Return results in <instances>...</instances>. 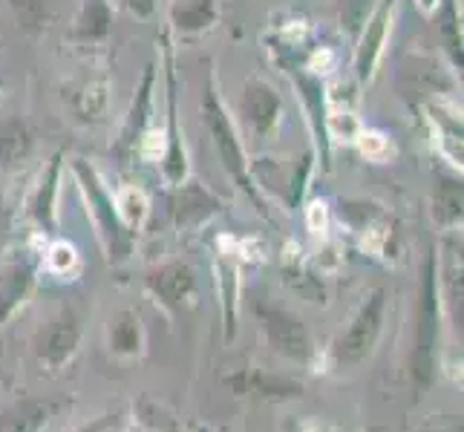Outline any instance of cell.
<instances>
[{"label": "cell", "instance_id": "cell-1", "mask_svg": "<svg viewBox=\"0 0 464 432\" xmlns=\"http://www.w3.org/2000/svg\"><path fill=\"white\" fill-rule=\"evenodd\" d=\"M202 121L208 127V133H211V141L217 148V156L226 173L231 179L246 190L248 199L257 205V211L263 216H268V207H266V199L260 197V190L254 187V179H251V165H248V156H246V148L243 141L237 136V127L228 116L226 104L219 99V90H217V82L214 75L205 78V90H202Z\"/></svg>", "mask_w": 464, "mask_h": 432}, {"label": "cell", "instance_id": "cell-2", "mask_svg": "<svg viewBox=\"0 0 464 432\" xmlns=\"http://www.w3.org/2000/svg\"><path fill=\"white\" fill-rule=\"evenodd\" d=\"M72 176H75L78 187H82L87 211L95 219L102 245L107 251V260L110 263L127 260V257H130V251H133V231L124 226V219L119 214V205H116V197L107 190L102 173L95 170L87 158H72Z\"/></svg>", "mask_w": 464, "mask_h": 432}, {"label": "cell", "instance_id": "cell-3", "mask_svg": "<svg viewBox=\"0 0 464 432\" xmlns=\"http://www.w3.org/2000/svg\"><path fill=\"white\" fill-rule=\"evenodd\" d=\"M439 265L436 254H427L421 268V294L415 312V351H412V378L419 389H427L436 378V341H439Z\"/></svg>", "mask_w": 464, "mask_h": 432}, {"label": "cell", "instance_id": "cell-4", "mask_svg": "<svg viewBox=\"0 0 464 432\" xmlns=\"http://www.w3.org/2000/svg\"><path fill=\"white\" fill-rule=\"evenodd\" d=\"M383 309H387V292L375 288L366 294V300L358 306L355 317H352L349 329L334 343V363L338 366H358L372 355V349L381 338L383 329Z\"/></svg>", "mask_w": 464, "mask_h": 432}, {"label": "cell", "instance_id": "cell-5", "mask_svg": "<svg viewBox=\"0 0 464 432\" xmlns=\"http://www.w3.org/2000/svg\"><path fill=\"white\" fill-rule=\"evenodd\" d=\"M257 320L266 331V341L268 346L277 351V355L297 360V363H306L312 358V334L306 329L300 317H295L292 312L277 309V306H268V302H257Z\"/></svg>", "mask_w": 464, "mask_h": 432}, {"label": "cell", "instance_id": "cell-6", "mask_svg": "<svg viewBox=\"0 0 464 432\" xmlns=\"http://www.w3.org/2000/svg\"><path fill=\"white\" fill-rule=\"evenodd\" d=\"M162 41H165V99H168V144L162 156V173L168 185H182L188 179V153L179 130V107H176V67H173L170 38L162 35Z\"/></svg>", "mask_w": 464, "mask_h": 432}, {"label": "cell", "instance_id": "cell-7", "mask_svg": "<svg viewBox=\"0 0 464 432\" xmlns=\"http://www.w3.org/2000/svg\"><path fill=\"white\" fill-rule=\"evenodd\" d=\"M239 113L254 139H268L277 130L283 116V101L277 90L263 78H248L239 92Z\"/></svg>", "mask_w": 464, "mask_h": 432}, {"label": "cell", "instance_id": "cell-8", "mask_svg": "<svg viewBox=\"0 0 464 432\" xmlns=\"http://www.w3.org/2000/svg\"><path fill=\"white\" fill-rule=\"evenodd\" d=\"M292 75V82L303 99V107L309 113V124H312V133L317 141V150H320V162L329 168L332 162V141H329V99H326V87H324V78L303 70V67H285Z\"/></svg>", "mask_w": 464, "mask_h": 432}, {"label": "cell", "instance_id": "cell-9", "mask_svg": "<svg viewBox=\"0 0 464 432\" xmlns=\"http://www.w3.org/2000/svg\"><path fill=\"white\" fill-rule=\"evenodd\" d=\"M392 12H395V0H378L372 14H370V21L363 24L361 35L355 41V75H358L361 84L372 82V75L378 70L383 46H387V32H390V24H392Z\"/></svg>", "mask_w": 464, "mask_h": 432}, {"label": "cell", "instance_id": "cell-10", "mask_svg": "<svg viewBox=\"0 0 464 432\" xmlns=\"http://www.w3.org/2000/svg\"><path fill=\"white\" fill-rule=\"evenodd\" d=\"M78 343H82V323H78L72 309H63L38 331L35 355L44 366L61 370V366L75 355Z\"/></svg>", "mask_w": 464, "mask_h": 432}, {"label": "cell", "instance_id": "cell-11", "mask_svg": "<svg viewBox=\"0 0 464 432\" xmlns=\"http://www.w3.org/2000/svg\"><path fill=\"white\" fill-rule=\"evenodd\" d=\"M153 90H156V67H153V63H148L145 72H141V82L136 87L133 104H130V110H127V119H124L121 136H119V144H116V156L124 158V162H130V158H133V153L139 150V144H141V136H145L148 124H150Z\"/></svg>", "mask_w": 464, "mask_h": 432}, {"label": "cell", "instance_id": "cell-12", "mask_svg": "<svg viewBox=\"0 0 464 432\" xmlns=\"http://www.w3.org/2000/svg\"><path fill=\"white\" fill-rule=\"evenodd\" d=\"M145 283L150 288V294L162 302L168 312H179L197 292V274L188 263L153 265L145 274Z\"/></svg>", "mask_w": 464, "mask_h": 432}, {"label": "cell", "instance_id": "cell-13", "mask_svg": "<svg viewBox=\"0 0 464 432\" xmlns=\"http://www.w3.org/2000/svg\"><path fill=\"white\" fill-rule=\"evenodd\" d=\"M222 207V202L199 182H182L173 185L168 197V211L176 228H199L202 222L211 219Z\"/></svg>", "mask_w": 464, "mask_h": 432}, {"label": "cell", "instance_id": "cell-14", "mask_svg": "<svg viewBox=\"0 0 464 432\" xmlns=\"http://www.w3.org/2000/svg\"><path fill=\"white\" fill-rule=\"evenodd\" d=\"M61 168H63V156L55 153L46 165L38 187L32 190L29 197V216L35 219V226L44 228L46 234L55 231V205H58V182H61Z\"/></svg>", "mask_w": 464, "mask_h": 432}, {"label": "cell", "instance_id": "cell-15", "mask_svg": "<svg viewBox=\"0 0 464 432\" xmlns=\"http://www.w3.org/2000/svg\"><path fill=\"white\" fill-rule=\"evenodd\" d=\"M32 285H35V263L32 260L9 263L0 271V323L24 306Z\"/></svg>", "mask_w": 464, "mask_h": 432}, {"label": "cell", "instance_id": "cell-16", "mask_svg": "<svg viewBox=\"0 0 464 432\" xmlns=\"http://www.w3.org/2000/svg\"><path fill=\"white\" fill-rule=\"evenodd\" d=\"M35 136L21 116H0V168H18L32 156Z\"/></svg>", "mask_w": 464, "mask_h": 432}, {"label": "cell", "instance_id": "cell-17", "mask_svg": "<svg viewBox=\"0 0 464 432\" xmlns=\"http://www.w3.org/2000/svg\"><path fill=\"white\" fill-rule=\"evenodd\" d=\"M110 29H113L110 0H84V4L78 6L70 38L82 43H95V41H104L110 35Z\"/></svg>", "mask_w": 464, "mask_h": 432}, {"label": "cell", "instance_id": "cell-18", "mask_svg": "<svg viewBox=\"0 0 464 432\" xmlns=\"http://www.w3.org/2000/svg\"><path fill=\"white\" fill-rule=\"evenodd\" d=\"M53 415H55L53 401L29 398V401H18L0 412V432H41L50 424Z\"/></svg>", "mask_w": 464, "mask_h": 432}, {"label": "cell", "instance_id": "cell-19", "mask_svg": "<svg viewBox=\"0 0 464 432\" xmlns=\"http://www.w3.org/2000/svg\"><path fill=\"white\" fill-rule=\"evenodd\" d=\"M219 21V0H173L170 24L182 35H197L208 32Z\"/></svg>", "mask_w": 464, "mask_h": 432}, {"label": "cell", "instance_id": "cell-20", "mask_svg": "<svg viewBox=\"0 0 464 432\" xmlns=\"http://www.w3.org/2000/svg\"><path fill=\"white\" fill-rule=\"evenodd\" d=\"M231 387H237V392H254L257 398H266V401H289V398L303 395L300 383L266 372H246L239 378H231Z\"/></svg>", "mask_w": 464, "mask_h": 432}, {"label": "cell", "instance_id": "cell-21", "mask_svg": "<svg viewBox=\"0 0 464 432\" xmlns=\"http://www.w3.org/2000/svg\"><path fill=\"white\" fill-rule=\"evenodd\" d=\"M141 346V326L136 312L124 309L110 320V349L116 355H136Z\"/></svg>", "mask_w": 464, "mask_h": 432}, {"label": "cell", "instance_id": "cell-22", "mask_svg": "<svg viewBox=\"0 0 464 432\" xmlns=\"http://www.w3.org/2000/svg\"><path fill=\"white\" fill-rule=\"evenodd\" d=\"M14 21H18V29L29 32V35H38L53 21V0H6Z\"/></svg>", "mask_w": 464, "mask_h": 432}, {"label": "cell", "instance_id": "cell-23", "mask_svg": "<svg viewBox=\"0 0 464 432\" xmlns=\"http://www.w3.org/2000/svg\"><path fill=\"white\" fill-rule=\"evenodd\" d=\"M433 219L444 228L461 222V182L459 179H439L433 190Z\"/></svg>", "mask_w": 464, "mask_h": 432}, {"label": "cell", "instance_id": "cell-24", "mask_svg": "<svg viewBox=\"0 0 464 432\" xmlns=\"http://www.w3.org/2000/svg\"><path fill=\"white\" fill-rule=\"evenodd\" d=\"M70 104H72L78 119H84V121L102 119L104 110H107V84L104 82H84L70 95Z\"/></svg>", "mask_w": 464, "mask_h": 432}, {"label": "cell", "instance_id": "cell-25", "mask_svg": "<svg viewBox=\"0 0 464 432\" xmlns=\"http://www.w3.org/2000/svg\"><path fill=\"white\" fill-rule=\"evenodd\" d=\"M375 4L378 0H338V21H341V29L352 41H358L361 29L366 21H370Z\"/></svg>", "mask_w": 464, "mask_h": 432}, {"label": "cell", "instance_id": "cell-26", "mask_svg": "<svg viewBox=\"0 0 464 432\" xmlns=\"http://www.w3.org/2000/svg\"><path fill=\"white\" fill-rule=\"evenodd\" d=\"M441 38L447 43V50L453 53V61H459L461 67V26H459V14H456V0H444V12H441Z\"/></svg>", "mask_w": 464, "mask_h": 432}, {"label": "cell", "instance_id": "cell-27", "mask_svg": "<svg viewBox=\"0 0 464 432\" xmlns=\"http://www.w3.org/2000/svg\"><path fill=\"white\" fill-rule=\"evenodd\" d=\"M116 205H119V214H121V219H124V226L127 228H139V222L145 219V211H148V202H145V197H141V190H124L121 194V199H116Z\"/></svg>", "mask_w": 464, "mask_h": 432}, {"label": "cell", "instance_id": "cell-28", "mask_svg": "<svg viewBox=\"0 0 464 432\" xmlns=\"http://www.w3.org/2000/svg\"><path fill=\"white\" fill-rule=\"evenodd\" d=\"M312 173V153H306L295 165V173H292V182H289V205L297 207L303 202V190H306V179Z\"/></svg>", "mask_w": 464, "mask_h": 432}, {"label": "cell", "instance_id": "cell-29", "mask_svg": "<svg viewBox=\"0 0 464 432\" xmlns=\"http://www.w3.org/2000/svg\"><path fill=\"white\" fill-rule=\"evenodd\" d=\"M116 4L121 6V9H127L130 14H136V18H150V14L156 12V6H159V0H116Z\"/></svg>", "mask_w": 464, "mask_h": 432}, {"label": "cell", "instance_id": "cell-30", "mask_svg": "<svg viewBox=\"0 0 464 432\" xmlns=\"http://www.w3.org/2000/svg\"><path fill=\"white\" fill-rule=\"evenodd\" d=\"M72 263H75V251H72L70 245L58 243V245L53 248V268H55V271H63V268H70Z\"/></svg>", "mask_w": 464, "mask_h": 432}, {"label": "cell", "instance_id": "cell-31", "mask_svg": "<svg viewBox=\"0 0 464 432\" xmlns=\"http://www.w3.org/2000/svg\"><path fill=\"white\" fill-rule=\"evenodd\" d=\"M419 4H421V9H424V12H433V9L441 4V0H419Z\"/></svg>", "mask_w": 464, "mask_h": 432}, {"label": "cell", "instance_id": "cell-32", "mask_svg": "<svg viewBox=\"0 0 464 432\" xmlns=\"http://www.w3.org/2000/svg\"><path fill=\"white\" fill-rule=\"evenodd\" d=\"M285 432H300V429L295 424H285Z\"/></svg>", "mask_w": 464, "mask_h": 432}]
</instances>
